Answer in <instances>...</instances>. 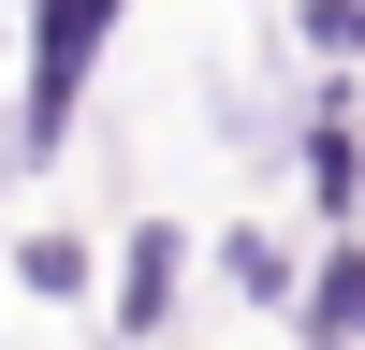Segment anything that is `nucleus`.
I'll use <instances>...</instances> for the list:
<instances>
[{"mask_svg":"<svg viewBox=\"0 0 365 350\" xmlns=\"http://www.w3.org/2000/svg\"><path fill=\"white\" fill-rule=\"evenodd\" d=\"M146 0H15V117H0V175H58L88 132V88H103L117 29H132Z\"/></svg>","mask_w":365,"mask_h":350,"instance_id":"1","label":"nucleus"},{"mask_svg":"<svg viewBox=\"0 0 365 350\" xmlns=\"http://www.w3.org/2000/svg\"><path fill=\"white\" fill-rule=\"evenodd\" d=\"M190 277H205L190 219H117V248H103V350H161L190 321Z\"/></svg>","mask_w":365,"mask_h":350,"instance_id":"2","label":"nucleus"},{"mask_svg":"<svg viewBox=\"0 0 365 350\" xmlns=\"http://www.w3.org/2000/svg\"><path fill=\"white\" fill-rule=\"evenodd\" d=\"M292 190H307L322 233H365V73H307L292 88Z\"/></svg>","mask_w":365,"mask_h":350,"instance_id":"3","label":"nucleus"},{"mask_svg":"<svg viewBox=\"0 0 365 350\" xmlns=\"http://www.w3.org/2000/svg\"><path fill=\"white\" fill-rule=\"evenodd\" d=\"M292 350H365V233H307V277H292Z\"/></svg>","mask_w":365,"mask_h":350,"instance_id":"4","label":"nucleus"},{"mask_svg":"<svg viewBox=\"0 0 365 350\" xmlns=\"http://www.w3.org/2000/svg\"><path fill=\"white\" fill-rule=\"evenodd\" d=\"M0 277H15L29 307H103V233L88 219H29L15 248H0Z\"/></svg>","mask_w":365,"mask_h":350,"instance_id":"5","label":"nucleus"},{"mask_svg":"<svg viewBox=\"0 0 365 350\" xmlns=\"http://www.w3.org/2000/svg\"><path fill=\"white\" fill-rule=\"evenodd\" d=\"M292 277H307V248H292L278 219H220V233H205V292H234V307L278 321V307H292Z\"/></svg>","mask_w":365,"mask_h":350,"instance_id":"6","label":"nucleus"},{"mask_svg":"<svg viewBox=\"0 0 365 350\" xmlns=\"http://www.w3.org/2000/svg\"><path fill=\"white\" fill-rule=\"evenodd\" d=\"M292 58L307 73H365V0H292Z\"/></svg>","mask_w":365,"mask_h":350,"instance_id":"7","label":"nucleus"},{"mask_svg":"<svg viewBox=\"0 0 365 350\" xmlns=\"http://www.w3.org/2000/svg\"><path fill=\"white\" fill-rule=\"evenodd\" d=\"M0 15H15V0H0Z\"/></svg>","mask_w":365,"mask_h":350,"instance_id":"8","label":"nucleus"}]
</instances>
